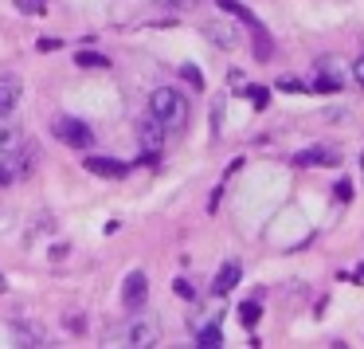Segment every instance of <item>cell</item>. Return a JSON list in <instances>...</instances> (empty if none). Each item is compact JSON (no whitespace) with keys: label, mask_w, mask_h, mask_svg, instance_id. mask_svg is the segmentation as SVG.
<instances>
[{"label":"cell","mask_w":364,"mask_h":349,"mask_svg":"<svg viewBox=\"0 0 364 349\" xmlns=\"http://www.w3.org/2000/svg\"><path fill=\"white\" fill-rule=\"evenodd\" d=\"M157 338H161V322L149 314H129L122 325L106 330L110 345H129V349H149V345H157Z\"/></svg>","instance_id":"cell-1"},{"label":"cell","mask_w":364,"mask_h":349,"mask_svg":"<svg viewBox=\"0 0 364 349\" xmlns=\"http://www.w3.org/2000/svg\"><path fill=\"white\" fill-rule=\"evenodd\" d=\"M149 114L165 130H181L184 122H188V95H181V90H173V87H157L149 95Z\"/></svg>","instance_id":"cell-2"},{"label":"cell","mask_w":364,"mask_h":349,"mask_svg":"<svg viewBox=\"0 0 364 349\" xmlns=\"http://www.w3.org/2000/svg\"><path fill=\"white\" fill-rule=\"evenodd\" d=\"M220 9H223V12H231V16H239L247 28H251V36H255V56H259L262 63H267V59L274 56V43H270V36H267V28H262V20L255 16L251 9H243L239 0H220Z\"/></svg>","instance_id":"cell-3"},{"label":"cell","mask_w":364,"mask_h":349,"mask_svg":"<svg viewBox=\"0 0 364 349\" xmlns=\"http://www.w3.org/2000/svg\"><path fill=\"white\" fill-rule=\"evenodd\" d=\"M51 130H55V137L63 145H71V150H87V145H90V126L82 118H67V114H63V118H55V126H51Z\"/></svg>","instance_id":"cell-4"},{"label":"cell","mask_w":364,"mask_h":349,"mask_svg":"<svg viewBox=\"0 0 364 349\" xmlns=\"http://www.w3.org/2000/svg\"><path fill=\"white\" fill-rule=\"evenodd\" d=\"M145 298H149V278H145V271H129L126 283H122V302H126V310H141Z\"/></svg>","instance_id":"cell-5"},{"label":"cell","mask_w":364,"mask_h":349,"mask_svg":"<svg viewBox=\"0 0 364 349\" xmlns=\"http://www.w3.org/2000/svg\"><path fill=\"white\" fill-rule=\"evenodd\" d=\"M294 161H298L301 169H337L341 153L333 150V145H309V150H301Z\"/></svg>","instance_id":"cell-6"},{"label":"cell","mask_w":364,"mask_h":349,"mask_svg":"<svg viewBox=\"0 0 364 349\" xmlns=\"http://www.w3.org/2000/svg\"><path fill=\"white\" fill-rule=\"evenodd\" d=\"M141 150H145V161H157L161 150H165V126L149 114V122H141Z\"/></svg>","instance_id":"cell-7"},{"label":"cell","mask_w":364,"mask_h":349,"mask_svg":"<svg viewBox=\"0 0 364 349\" xmlns=\"http://www.w3.org/2000/svg\"><path fill=\"white\" fill-rule=\"evenodd\" d=\"M82 165H87V173L106 177V181L126 177V161H118V157H98V153H90V157H82Z\"/></svg>","instance_id":"cell-8"},{"label":"cell","mask_w":364,"mask_h":349,"mask_svg":"<svg viewBox=\"0 0 364 349\" xmlns=\"http://www.w3.org/2000/svg\"><path fill=\"white\" fill-rule=\"evenodd\" d=\"M20 95H24V83H20L16 75H0V118H9V114L16 110Z\"/></svg>","instance_id":"cell-9"},{"label":"cell","mask_w":364,"mask_h":349,"mask_svg":"<svg viewBox=\"0 0 364 349\" xmlns=\"http://www.w3.org/2000/svg\"><path fill=\"white\" fill-rule=\"evenodd\" d=\"M239 278H243V267H239L235 259H231V263H223V267L215 271V278H212V294H215V298L231 294V291L239 286Z\"/></svg>","instance_id":"cell-10"},{"label":"cell","mask_w":364,"mask_h":349,"mask_svg":"<svg viewBox=\"0 0 364 349\" xmlns=\"http://www.w3.org/2000/svg\"><path fill=\"white\" fill-rule=\"evenodd\" d=\"M24 142H28V137H24V130H20V126H0V161L9 165V161L24 150Z\"/></svg>","instance_id":"cell-11"},{"label":"cell","mask_w":364,"mask_h":349,"mask_svg":"<svg viewBox=\"0 0 364 349\" xmlns=\"http://www.w3.org/2000/svg\"><path fill=\"white\" fill-rule=\"evenodd\" d=\"M220 341H223L220 318H212L208 325H200V330H196V345H200V349H212V345H220Z\"/></svg>","instance_id":"cell-12"},{"label":"cell","mask_w":364,"mask_h":349,"mask_svg":"<svg viewBox=\"0 0 364 349\" xmlns=\"http://www.w3.org/2000/svg\"><path fill=\"white\" fill-rule=\"evenodd\" d=\"M204 32H208V40L220 43V48H235L239 43V36H231V28H223V24H208Z\"/></svg>","instance_id":"cell-13"},{"label":"cell","mask_w":364,"mask_h":349,"mask_svg":"<svg viewBox=\"0 0 364 349\" xmlns=\"http://www.w3.org/2000/svg\"><path fill=\"white\" fill-rule=\"evenodd\" d=\"M16 333L24 341H36V345H48V333H43V325H36V322H16Z\"/></svg>","instance_id":"cell-14"},{"label":"cell","mask_w":364,"mask_h":349,"mask_svg":"<svg viewBox=\"0 0 364 349\" xmlns=\"http://www.w3.org/2000/svg\"><path fill=\"white\" fill-rule=\"evenodd\" d=\"M75 63H79L82 71H90V67H98V71H102V67H110V59L98 56V51H79V56H75Z\"/></svg>","instance_id":"cell-15"},{"label":"cell","mask_w":364,"mask_h":349,"mask_svg":"<svg viewBox=\"0 0 364 349\" xmlns=\"http://www.w3.org/2000/svg\"><path fill=\"white\" fill-rule=\"evenodd\" d=\"M259 318H262L259 302H243V306H239V322H243L247 330H255V325H259Z\"/></svg>","instance_id":"cell-16"},{"label":"cell","mask_w":364,"mask_h":349,"mask_svg":"<svg viewBox=\"0 0 364 349\" xmlns=\"http://www.w3.org/2000/svg\"><path fill=\"white\" fill-rule=\"evenodd\" d=\"M278 90H290V95H306V83L294 79V75H282V79H278Z\"/></svg>","instance_id":"cell-17"},{"label":"cell","mask_w":364,"mask_h":349,"mask_svg":"<svg viewBox=\"0 0 364 349\" xmlns=\"http://www.w3.org/2000/svg\"><path fill=\"white\" fill-rule=\"evenodd\" d=\"M247 98H251L259 110H267V106H270V90L267 87H251V90H247Z\"/></svg>","instance_id":"cell-18"},{"label":"cell","mask_w":364,"mask_h":349,"mask_svg":"<svg viewBox=\"0 0 364 349\" xmlns=\"http://www.w3.org/2000/svg\"><path fill=\"white\" fill-rule=\"evenodd\" d=\"M181 75H184V79L192 83V87H204V75H200V71H196V67H192V63H184V67H181Z\"/></svg>","instance_id":"cell-19"},{"label":"cell","mask_w":364,"mask_h":349,"mask_svg":"<svg viewBox=\"0 0 364 349\" xmlns=\"http://www.w3.org/2000/svg\"><path fill=\"white\" fill-rule=\"evenodd\" d=\"M333 197H337V200H345V204H348V200H353V184H348V181L333 184Z\"/></svg>","instance_id":"cell-20"},{"label":"cell","mask_w":364,"mask_h":349,"mask_svg":"<svg viewBox=\"0 0 364 349\" xmlns=\"http://www.w3.org/2000/svg\"><path fill=\"white\" fill-rule=\"evenodd\" d=\"M220 126H223V103H215L212 106V134L220 137Z\"/></svg>","instance_id":"cell-21"},{"label":"cell","mask_w":364,"mask_h":349,"mask_svg":"<svg viewBox=\"0 0 364 349\" xmlns=\"http://www.w3.org/2000/svg\"><path fill=\"white\" fill-rule=\"evenodd\" d=\"M176 294H181V298H196V291H192L188 278H176Z\"/></svg>","instance_id":"cell-22"},{"label":"cell","mask_w":364,"mask_h":349,"mask_svg":"<svg viewBox=\"0 0 364 349\" xmlns=\"http://www.w3.org/2000/svg\"><path fill=\"white\" fill-rule=\"evenodd\" d=\"M353 79H356V83H360V87H364V56H360V59H356V63H353Z\"/></svg>","instance_id":"cell-23"},{"label":"cell","mask_w":364,"mask_h":349,"mask_svg":"<svg viewBox=\"0 0 364 349\" xmlns=\"http://www.w3.org/2000/svg\"><path fill=\"white\" fill-rule=\"evenodd\" d=\"M16 9H20V12H36L40 4H36V0H16Z\"/></svg>","instance_id":"cell-24"},{"label":"cell","mask_w":364,"mask_h":349,"mask_svg":"<svg viewBox=\"0 0 364 349\" xmlns=\"http://www.w3.org/2000/svg\"><path fill=\"white\" fill-rule=\"evenodd\" d=\"M9 181H12V169L4 165V161H0V184H9Z\"/></svg>","instance_id":"cell-25"},{"label":"cell","mask_w":364,"mask_h":349,"mask_svg":"<svg viewBox=\"0 0 364 349\" xmlns=\"http://www.w3.org/2000/svg\"><path fill=\"white\" fill-rule=\"evenodd\" d=\"M9 291V278H4V271H0V294Z\"/></svg>","instance_id":"cell-26"},{"label":"cell","mask_w":364,"mask_h":349,"mask_svg":"<svg viewBox=\"0 0 364 349\" xmlns=\"http://www.w3.org/2000/svg\"><path fill=\"white\" fill-rule=\"evenodd\" d=\"M176 4H196V0H176Z\"/></svg>","instance_id":"cell-27"}]
</instances>
